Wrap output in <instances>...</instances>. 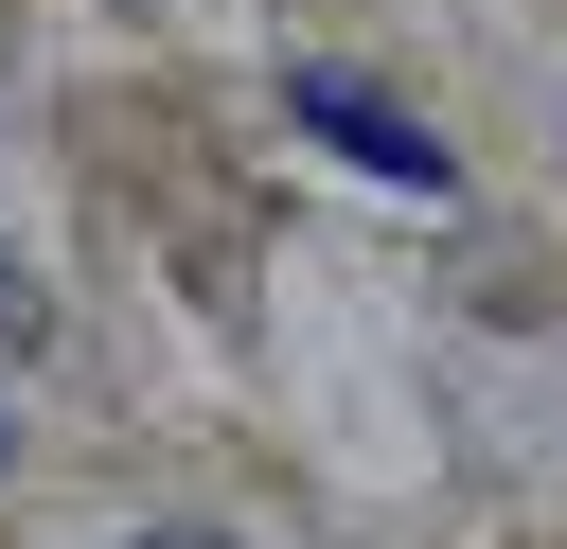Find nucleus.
<instances>
[{"mask_svg": "<svg viewBox=\"0 0 567 549\" xmlns=\"http://www.w3.org/2000/svg\"><path fill=\"white\" fill-rule=\"evenodd\" d=\"M284 106H301V124H319V142L354 159V177H390V195H443V142H425L408 106H372L354 71H284Z\"/></svg>", "mask_w": 567, "mask_h": 549, "instance_id": "f257e3e1", "label": "nucleus"}, {"mask_svg": "<svg viewBox=\"0 0 567 549\" xmlns=\"http://www.w3.org/2000/svg\"><path fill=\"white\" fill-rule=\"evenodd\" d=\"M124 549H230V531H124Z\"/></svg>", "mask_w": 567, "mask_h": 549, "instance_id": "7ed1b4c3", "label": "nucleus"}, {"mask_svg": "<svg viewBox=\"0 0 567 549\" xmlns=\"http://www.w3.org/2000/svg\"><path fill=\"white\" fill-rule=\"evenodd\" d=\"M0 443H18V425H0Z\"/></svg>", "mask_w": 567, "mask_h": 549, "instance_id": "20e7f679", "label": "nucleus"}, {"mask_svg": "<svg viewBox=\"0 0 567 549\" xmlns=\"http://www.w3.org/2000/svg\"><path fill=\"white\" fill-rule=\"evenodd\" d=\"M18 336H35V283H18V248H0V354H18Z\"/></svg>", "mask_w": 567, "mask_h": 549, "instance_id": "f03ea898", "label": "nucleus"}]
</instances>
